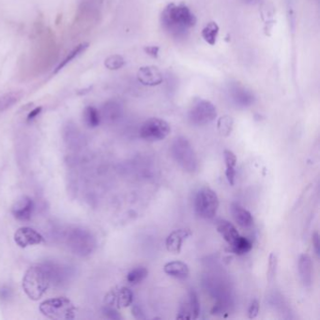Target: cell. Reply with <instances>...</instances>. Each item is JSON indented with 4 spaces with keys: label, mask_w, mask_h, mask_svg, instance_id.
<instances>
[{
    "label": "cell",
    "mask_w": 320,
    "mask_h": 320,
    "mask_svg": "<svg viewBox=\"0 0 320 320\" xmlns=\"http://www.w3.org/2000/svg\"><path fill=\"white\" fill-rule=\"evenodd\" d=\"M161 22L164 30L174 38H183L195 28L196 15L184 3H170L162 12Z\"/></svg>",
    "instance_id": "6da1fadb"
},
{
    "label": "cell",
    "mask_w": 320,
    "mask_h": 320,
    "mask_svg": "<svg viewBox=\"0 0 320 320\" xmlns=\"http://www.w3.org/2000/svg\"><path fill=\"white\" fill-rule=\"evenodd\" d=\"M52 283L48 264L30 267L23 278V288L30 300L38 301L46 292Z\"/></svg>",
    "instance_id": "7a4b0ae2"
},
{
    "label": "cell",
    "mask_w": 320,
    "mask_h": 320,
    "mask_svg": "<svg viewBox=\"0 0 320 320\" xmlns=\"http://www.w3.org/2000/svg\"><path fill=\"white\" fill-rule=\"evenodd\" d=\"M40 311L50 319L70 320L75 318L76 308L69 299L58 297L41 303Z\"/></svg>",
    "instance_id": "3957f363"
},
{
    "label": "cell",
    "mask_w": 320,
    "mask_h": 320,
    "mask_svg": "<svg viewBox=\"0 0 320 320\" xmlns=\"http://www.w3.org/2000/svg\"><path fill=\"white\" fill-rule=\"evenodd\" d=\"M173 158L187 172H195L198 167L196 152L187 138L179 137L171 147Z\"/></svg>",
    "instance_id": "277c9868"
},
{
    "label": "cell",
    "mask_w": 320,
    "mask_h": 320,
    "mask_svg": "<svg viewBox=\"0 0 320 320\" xmlns=\"http://www.w3.org/2000/svg\"><path fill=\"white\" fill-rule=\"evenodd\" d=\"M66 243L69 248L80 256L89 255L95 250L96 239L91 233L87 230L74 228L68 232Z\"/></svg>",
    "instance_id": "5b68a950"
},
{
    "label": "cell",
    "mask_w": 320,
    "mask_h": 320,
    "mask_svg": "<svg viewBox=\"0 0 320 320\" xmlns=\"http://www.w3.org/2000/svg\"><path fill=\"white\" fill-rule=\"evenodd\" d=\"M219 197L216 192L204 187L198 191L195 198V209L199 217L204 219H212L219 208Z\"/></svg>",
    "instance_id": "8992f818"
},
{
    "label": "cell",
    "mask_w": 320,
    "mask_h": 320,
    "mask_svg": "<svg viewBox=\"0 0 320 320\" xmlns=\"http://www.w3.org/2000/svg\"><path fill=\"white\" fill-rule=\"evenodd\" d=\"M170 131L171 127L165 119L151 118L143 123L139 135L146 141L157 142L168 137Z\"/></svg>",
    "instance_id": "52a82bcc"
},
{
    "label": "cell",
    "mask_w": 320,
    "mask_h": 320,
    "mask_svg": "<svg viewBox=\"0 0 320 320\" xmlns=\"http://www.w3.org/2000/svg\"><path fill=\"white\" fill-rule=\"evenodd\" d=\"M217 117V109L209 101H195L188 114L189 121L195 126H204L212 122Z\"/></svg>",
    "instance_id": "ba28073f"
},
{
    "label": "cell",
    "mask_w": 320,
    "mask_h": 320,
    "mask_svg": "<svg viewBox=\"0 0 320 320\" xmlns=\"http://www.w3.org/2000/svg\"><path fill=\"white\" fill-rule=\"evenodd\" d=\"M137 79L144 86L156 87L164 82V75L156 66H144L137 72Z\"/></svg>",
    "instance_id": "9c48e42d"
},
{
    "label": "cell",
    "mask_w": 320,
    "mask_h": 320,
    "mask_svg": "<svg viewBox=\"0 0 320 320\" xmlns=\"http://www.w3.org/2000/svg\"><path fill=\"white\" fill-rule=\"evenodd\" d=\"M134 300V294L128 287H121L118 290L110 291L105 297V303L119 308H125L130 306Z\"/></svg>",
    "instance_id": "30bf717a"
},
{
    "label": "cell",
    "mask_w": 320,
    "mask_h": 320,
    "mask_svg": "<svg viewBox=\"0 0 320 320\" xmlns=\"http://www.w3.org/2000/svg\"><path fill=\"white\" fill-rule=\"evenodd\" d=\"M14 241L17 245L25 248L30 245H37L42 243L43 237L39 232L30 227H21L14 234Z\"/></svg>",
    "instance_id": "8fae6325"
},
{
    "label": "cell",
    "mask_w": 320,
    "mask_h": 320,
    "mask_svg": "<svg viewBox=\"0 0 320 320\" xmlns=\"http://www.w3.org/2000/svg\"><path fill=\"white\" fill-rule=\"evenodd\" d=\"M191 236L192 231L189 228H179L177 230H174L166 238V249L173 254H179L184 242Z\"/></svg>",
    "instance_id": "7c38bea8"
},
{
    "label": "cell",
    "mask_w": 320,
    "mask_h": 320,
    "mask_svg": "<svg viewBox=\"0 0 320 320\" xmlns=\"http://www.w3.org/2000/svg\"><path fill=\"white\" fill-rule=\"evenodd\" d=\"M299 273L305 286H311L313 283V262L308 254H303L299 258Z\"/></svg>",
    "instance_id": "4fadbf2b"
},
{
    "label": "cell",
    "mask_w": 320,
    "mask_h": 320,
    "mask_svg": "<svg viewBox=\"0 0 320 320\" xmlns=\"http://www.w3.org/2000/svg\"><path fill=\"white\" fill-rule=\"evenodd\" d=\"M230 209L233 218L241 227L249 228L254 224V219L251 212L239 204L232 203Z\"/></svg>",
    "instance_id": "5bb4252c"
},
{
    "label": "cell",
    "mask_w": 320,
    "mask_h": 320,
    "mask_svg": "<svg viewBox=\"0 0 320 320\" xmlns=\"http://www.w3.org/2000/svg\"><path fill=\"white\" fill-rule=\"evenodd\" d=\"M34 208V203L30 197L24 196L21 200L16 202L12 208V214L16 219L20 221H28L31 218V214Z\"/></svg>",
    "instance_id": "9a60e30c"
},
{
    "label": "cell",
    "mask_w": 320,
    "mask_h": 320,
    "mask_svg": "<svg viewBox=\"0 0 320 320\" xmlns=\"http://www.w3.org/2000/svg\"><path fill=\"white\" fill-rule=\"evenodd\" d=\"M217 231L219 232L221 236L228 243L229 246L233 245L241 236L235 227V225L231 224L227 220H220L216 225Z\"/></svg>",
    "instance_id": "2e32d148"
},
{
    "label": "cell",
    "mask_w": 320,
    "mask_h": 320,
    "mask_svg": "<svg viewBox=\"0 0 320 320\" xmlns=\"http://www.w3.org/2000/svg\"><path fill=\"white\" fill-rule=\"evenodd\" d=\"M164 272L174 278L186 279L190 274V269L182 261H171L164 266Z\"/></svg>",
    "instance_id": "e0dca14e"
},
{
    "label": "cell",
    "mask_w": 320,
    "mask_h": 320,
    "mask_svg": "<svg viewBox=\"0 0 320 320\" xmlns=\"http://www.w3.org/2000/svg\"><path fill=\"white\" fill-rule=\"evenodd\" d=\"M232 98L235 103L239 106L247 107L254 103L255 97L249 90L244 89L242 86L235 85L231 89Z\"/></svg>",
    "instance_id": "ac0fdd59"
},
{
    "label": "cell",
    "mask_w": 320,
    "mask_h": 320,
    "mask_svg": "<svg viewBox=\"0 0 320 320\" xmlns=\"http://www.w3.org/2000/svg\"><path fill=\"white\" fill-rule=\"evenodd\" d=\"M224 158H225V176L227 178V181L230 185H234L235 183V178H236V165H237V157L235 153L229 150L225 149L224 151Z\"/></svg>",
    "instance_id": "d6986e66"
},
{
    "label": "cell",
    "mask_w": 320,
    "mask_h": 320,
    "mask_svg": "<svg viewBox=\"0 0 320 320\" xmlns=\"http://www.w3.org/2000/svg\"><path fill=\"white\" fill-rule=\"evenodd\" d=\"M220 28L216 22H209L206 24V26L202 30V38L204 41L209 45L214 46L217 42L218 35H219Z\"/></svg>",
    "instance_id": "ffe728a7"
},
{
    "label": "cell",
    "mask_w": 320,
    "mask_h": 320,
    "mask_svg": "<svg viewBox=\"0 0 320 320\" xmlns=\"http://www.w3.org/2000/svg\"><path fill=\"white\" fill-rule=\"evenodd\" d=\"M22 92L11 91L0 96V112H4L21 100Z\"/></svg>",
    "instance_id": "44dd1931"
},
{
    "label": "cell",
    "mask_w": 320,
    "mask_h": 320,
    "mask_svg": "<svg viewBox=\"0 0 320 320\" xmlns=\"http://www.w3.org/2000/svg\"><path fill=\"white\" fill-rule=\"evenodd\" d=\"M252 248H253V243L250 241L249 238L242 237V236H239L235 243L230 246L232 253L237 255H245L249 253Z\"/></svg>",
    "instance_id": "7402d4cb"
},
{
    "label": "cell",
    "mask_w": 320,
    "mask_h": 320,
    "mask_svg": "<svg viewBox=\"0 0 320 320\" xmlns=\"http://www.w3.org/2000/svg\"><path fill=\"white\" fill-rule=\"evenodd\" d=\"M84 119L89 127L95 128L101 122V115L95 107H86L84 110Z\"/></svg>",
    "instance_id": "603a6c76"
},
{
    "label": "cell",
    "mask_w": 320,
    "mask_h": 320,
    "mask_svg": "<svg viewBox=\"0 0 320 320\" xmlns=\"http://www.w3.org/2000/svg\"><path fill=\"white\" fill-rule=\"evenodd\" d=\"M121 112V108L118 102L116 101H107L102 107V115L105 119L109 120H114L118 119Z\"/></svg>",
    "instance_id": "cb8c5ba5"
},
{
    "label": "cell",
    "mask_w": 320,
    "mask_h": 320,
    "mask_svg": "<svg viewBox=\"0 0 320 320\" xmlns=\"http://www.w3.org/2000/svg\"><path fill=\"white\" fill-rule=\"evenodd\" d=\"M88 47H89V43H82V44L78 45L77 47L75 48V49H73L71 53L69 54V56L66 58L65 60H63V61H61V63H60V65L58 66V67L56 68V70L54 71V73H58L59 71H61L65 66L68 65V64H69L70 62H71L72 60H74L75 58H77L78 56H80L81 54H83L84 52L87 50V48Z\"/></svg>",
    "instance_id": "d4e9b609"
},
{
    "label": "cell",
    "mask_w": 320,
    "mask_h": 320,
    "mask_svg": "<svg viewBox=\"0 0 320 320\" xmlns=\"http://www.w3.org/2000/svg\"><path fill=\"white\" fill-rule=\"evenodd\" d=\"M234 126V119L230 116H224L217 121V128L220 135L223 137H228L231 135Z\"/></svg>",
    "instance_id": "484cf974"
},
{
    "label": "cell",
    "mask_w": 320,
    "mask_h": 320,
    "mask_svg": "<svg viewBox=\"0 0 320 320\" xmlns=\"http://www.w3.org/2000/svg\"><path fill=\"white\" fill-rule=\"evenodd\" d=\"M148 271L145 267H137L132 269L127 275V281L131 285H137L141 283L148 276Z\"/></svg>",
    "instance_id": "4316f807"
},
{
    "label": "cell",
    "mask_w": 320,
    "mask_h": 320,
    "mask_svg": "<svg viewBox=\"0 0 320 320\" xmlns=\"http://www.w3.org/2000/svg\"><path fill=\"white\" fill-rule=\"evenodd\" d=\"M189 304H190L191 312L193 315V319H197L200 315L201 306H200V301L198 295L194 289H191L189 292Z\"/></svg>",
    "instance_id": "83f0119b"
},
{
    "label": "cell",
    "mask_w": 320,
    "mask_h": 320,
    "mask_svg": "<svg viewBox=\"0 0 320 320\" xmlns=\"http://www.w3.org/2000/svg\"><path fill=\"white\" fill-rule=\"evenodd\" d=\"M277 267H278L277 255L274 253H272L269 257V265H268L267 281L269 284H273L276 276V273H277Z\"/></svg>",
    "instance_id": "f1b7e54d"
},
{
    "label": "cell",
    "mask_w": 320,
    "mask_h": 320,
    "mask_svg": "<svg viewBox=\"0 0 320 320\" xmlns=\"http://www.w3.org/2000/svg\"><path fill=\"white\" fill-rule=\"evenodd\" d=\"M104 65L108 70L117 71L125 65V60L119 55H112L105 60Z\"/></svg>",
    "instance_id": "f546056e"
},
{
    "label": "cell",
    "mask_w": 320,
    "mask_h": 320,
    "mask_svg": "<svg viewBox=\"0 0 320 320\" xmlns=\"http://www.w3.org/2000/svg\"><path fill=\"white\" fill-rule=\"evenodd\" d=\"M177 318H179V319H193V315H192V312H191L189 302H184L183 303L180 304L179 309H178V314H177Z\"/></svg>",
    "instance_id": "4dcf8cb0"
},
{
    "label": "cell",
    "mask_w": 320,
    "mask_h": 320,
    "mask_svg": "<svg viewBox=\"0 0 320 320\" xmlns=\"http://www.w3.org/2000/svg\"><path fill=\"white\" fill-rule=\"evenodd\" d=\"M259 302L257 300H254L251 304H250L249 309H248V317L250 319H254L259 313Z\"/></svg>",
    "instance_id": "1f68e13d"
},
{
    "label": "cell",
    "mask_w": 320,
    "mask_h": 320,
    "mask_svg": "<svg viewBox=\"0 0 320 320\" xmlns=\"http://www.w3.org/2000/svg\"><path fill=\"white\" fill-rule=\"evenodd\" d=\"M103 314L109 319L118 320L121 318V316L118 313V311L112 308V307H106V308L103 309Z\"/></svg>",
    "instance_id": "d6a6232c"
},
{
    "label": "cell",
    "mask_w": 320,
    "mask_h": 320,
    "mask_svg": "<svg viewBox=\"0 0 320 320\" xmlns=\"http://www.w3.org/2000/svg\"><path fill=\"white\" fill-rule=\"evenodd\" d=\"M312 243L314 246V252L317 255V257H319L320 255V243H319V234L318 232H314L312 237Z\"/></svg>",
    "instance_id": "836d02e7"
},
{
    "label": "cell",
    "mask_w": 320,
    "mask_h": 320,
    "mask_svg": "<svg viewBox=\"0 0 320 320\" xmlns=\"http://www.w3.org/2000/svg\"><path fill=\"white\" fill-rule=\"evenodd\" d=\"M144 50L146 53L148 54V56L156 59V58H158L160 47L159 46H146L144 48Z\"/></svg>",
    "instance_id": "e575fe53"
},
{
    "label": "cell",
    "mask_w": 320,
    "mask_h": 320,
    "mask_svg": "<svg viewBox=\"0 0 320 320\" xmlns=\"http://www.w3.org/2000/svg\"><path fill=\"white\" fill-rule=\"evenodd\" d=\"M11 297V289L8 286H0V300L7 301Z\"/></svg>",
    "instance_id": "d590c367"
},
{
    "label": "cell",
    "mask_w": 320,
    "mask_h": 320,
    "mask_svg": "<svg viewBox=\"0 0 320 320\" xmlns=\"http://www.w3.org/2000/svg\"><path fill=\"white\" fill-rule=\"evenodd\" d=\"M131 313L137 319H146V316L143 313L142 309L140 308L138 305H135L131 309Z\"/></svg>",
    "instance_id": "8d00e7d4"
},
{
    "label": "cell",
    "mask_w": 320,
    "mask_h": 320,
    "mask_svg": "<svg viewBox=\"0 0 320 320\" xmlns=\"http://www.w3.org/2000/svg\"><path fill=\"white\" fill-rule=\"evenodd\" d=\"M42 107H37V108H35L34 110H32V111L30 113L29 117H28V120L30 121V120L35 119L36 117H38V116H39V114L42 112Z\"/></svg>",
    "instance_id": "74e56055"
},
{
    "label": "cell",
    "mask_w": 320,
    "mask_h": 320,
    "mask_svg": "<svg viewBox=\"0 0 320 320\" xmlns=\"http://www.w3.org/2000/svg\"><path fill=\"white\" fill-rule=\"evenodd\" d=\"M261 0H243V2H245V3H247V4H250V5H254V4H257V3H259Z\"/></svg>",
    "instance_id": "f35d334b"
}]
</instances>
